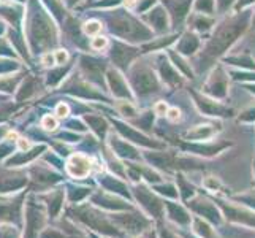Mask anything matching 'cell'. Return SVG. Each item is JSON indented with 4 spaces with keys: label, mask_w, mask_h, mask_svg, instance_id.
Segmentation results:
<instances>
[{
    "label": "cell",
    "mask_w": 255,
    "mask_h": 238,
    "mask_svg": "<svg viewBox=\"0 0 255 238\" xmlns=\"http://www.w3.org/2000/svg\"><path fill=\"white\" fill-rule=\"evenodd\" d=\"M246 89L255 95V83H246Z\"/></svg>",
    "instance_id": "ac0fdd59"
},
{
    "label": "cell",
    "mask_w": 255,
    "mask_h": 238,
    "mask_svg": "<svg viewBox=\"0 0 255 238\" xmlns=\"http://www.w3.org/2000/svg\"><path fill=\"white\" fill-rule=\"evenodd\" d=\"M126 5H127L128 8L135 6V5H136V0H126Z\"/></svg>",
    "instance_id": "d6986e66"
},
{
    "label": "cell",
    "mask_w": 255,
    "mask_h": 238,
    "mask_svg": "<svg viewBox=\"0 0 255 238\" xmlns=\"http://www.w3.org/2000/svg\"><path fill=\"white\" fill-rule=\"evenodd\" d=\"M198 10H201L203 13H214L216 2H214V0H200V2H198Z\"/></svg>",
    "instance_id": "ba28073f"
},
{
    "label": "cell",
    "mask_w": 255,
    "mask_h": 238,
    "mask_svg": "<svg viewBox=\"0 0 255 238\" xmlns=\"http://www.w3.org/2000/svg\"><path fill=\"white\" fill-rule=\"evenodd\" d=\"M108 45V38L107 37H100V35H97V37L92 40V48L94 49H103V48H107Z\"/></svg>",
    "instance_id": "30bf717a"
},
{
    "label": "cell",
    "mask_w": 255,
    "mask_h": 238,
    "mask_svg": "<svg viewBox=\"0 0 255 238\" xmlns=\"http://www.w3.org/2000/svg\"><path fill=\"white\" fill-rule=\"evenodd\" d=\"M165 116L168 118L170 121L176 122V121H179V119H181V110H179V108H176V107L168 108V111H166Z\"/></svg>",
    "instance_id": "7c38bea8"
},
{
    "label": "cell",
    "mask_w": 255,
    "mask_h": 238,
    "mask_svg": "<svg viewBox=\"0 0 255 238\" xmlns=\"http://www.w3.org/2000/svg\"><path fill=\"white\" fill-rule=\"evenodd\" d=\"M68 111H70L68 105H65V103H60V105H57V114H59L60 118L67 116V114H68Z\"/></svg>",
    "instance_id": "9a60e30c"
},
{
    "label": "cell",
    "mask_w": 255,
    "mask_h": 238,
    "mask_svg": "<svg viewBox=\"0 0 255 238\" xmlns=\"http://www.w3.org/2000/svg\"><path fill=\"white\" fill-rule=\"evenodd\" d=\"M255 5V0H236L235 5H233V10L232 13H240L244 10H249L251 6Z\"/></svg>",
    "instance_id": "8992f818"
},
{
    "label": "cell",
    "mask_w": 255,
    "mask_h": 238,
    "mask_svg": "<svg viewBox=\"0 0 255 238\" xmlns=\"http://www.w3.org/2000/svg\"><path fill=\"white\" fill-rule=\"evenodd\" d=\"M216 2V8L221 13H227V11H232L233 10V5L236 0H214Z\"/></svg>",
    "instance_id": "52a82bcc"
},
{
    "label": "cell",
    "mask_w": 255,
    "mask_h": 238,
    "mask_svg": "<svg viewBox=\"0 0 255 238\" xmlns=\"http://www.w3.org/2000/svg\"><path fill=\"white\" fill-rule=\"evenodd\" d=\"M224 62L232 65V67H238L243 68L246 72H255V59L249 54V52H238V54H230L224 59Z\"/></svg>",
    "instance_id": "277c9868"
},
{
    "label": "cell",
    "mask_w": 255,
    "mask_h": 238,
    "mask_svg": "<svg viewBox=\"0 0 255 238\" xmlns=\"http://www.w3.org/2000/svg\"><path fill=\"white\" fill-rule=\"evenodd\" d=\"M206 91L217 99H225L230 91V73L225 72L222 65H217L213 73L209 75V79L206 83Z\"/></svg>",
    "instance_id": "7a4b0ae2"
},
{
    "label": "cell",
    "mask_w": 255,
    "mask_h": 238,
    "mask_svg": "<svg viewBox=\"0 0 255 238\" xmlns=\"http://www.w3.org/2000/svg\"><path fill=\"white\" fill-rule=\"evenodd\" d=\"M251 11L244 10L240 13H232L217 25L213 40L208 45V54L211 57H221L238 41L251 24Z\"/></svg>",
    "instance_id": "6da1fadb"
},
{
    "label": "cell",
    "mask_w": 255,
    "mask_h": 238,
    "mask_svg": "<svg viewBox=\"0 0 255 238\" xmlns=\"http://www.w3.org/2000/svg\"><path fill=\"white\" fill-rule=\"evenodd\" d=\"M43 127H45L46 130H56L59 127V122L54 116H45L41 121Z\"/></svg>",
    "instance_id": "9c48e42d"
},
{
    "label": "cell",
    "mask_w": 255,
    "mask_h": 238,
    "mask_svg": "<svg viewBox=\"0 0 255 238\" xmlns=\"http://www.w3.org/2000/svg\"><path fill=\"white\" fill-rule=\"evenodd\" d=\"M255 119V107H249L248 110H244L240 114V121H246V122H252Z\"/></svg>",
    "instance_id": "8fae6325"
},
{
    "label": "cell",
    "mask_w": 255,
    "mask_h": 238,
    "mask_svg": "<svg viewBox=\"0 0 255 238\" xmlns=\"http://www.w3.org/2000/svg\"><path fill=\"white\" fill-rule=\"evenodd\" d=\"M52 64H54V54H45V56H43V65L51 67Z\"/></svg>",
    "instance_id": "e0dca14e"
},
{
    "label": "cell",
    "mask_w": 255,
    "mask_h": 238,
    "mask_svg": "<svg viewBox=\"0 0 255 238\" xmlns=\"http://www.w3.org/2000/svg\"><path fill=\"white\" fill-rule=\"evenodd\" d=\"M54 59H56V64H64L65 60L68 59L67 51H57L54 54Z\"/></svg>",
    "instance_id": "5bb4252c"
},
{
    "label": "cell",
    "mask_w": 255,
    "mask_h": 238,
    "mask_svg": "<svg viewBox=\"0 0 255 238\" xmlns=\"http://www.w3.org/2000/svg\"><path fill=\"white\" fill-rule=\"evenodd\" d=\"M16 142H17V146H19L21 151H27V149L30 148V143L25 138H17Z\"/></svg>",
    "instance_id": "2e32d148"
},
{
    "label": "cell",
    "mask_w": 255,
    "mask_h": 238,
    "mask_svg": "<svg viewBox=\"0 0 255 238\" xmlns=\"http://www.w3.org/2000/svg\"><path fill=\"white\" fill-rule=\"evenodd\" d=\"M83 30H84L86 35H97L102 30V24L99 21H87L83 25Z\"/></svg>",
    "instance_id": "5b68a950"
},
{
    "label": "cell",
    "mask_w": 255,
    "mask_h": 238,
    "mask_svg": "<svg viewBox=\"0 0 255 238\" xmlns=\"http://www.w3.org/2000/svg\"><path fill=\"white\" fill-rule=\"evenodd\" d=\"M68 172L72 176H76V178H84L91 172V161L81 154L72 156L68 162Z\"/></svg>",
    "instance_id": "3957f363"
},
{
    "label": "cell",
    "mask_w": 255,
    "mask_h": 238,
    "mask_svg": "<svg viewBox=\"0 0 255 238\" xmlns=\"http://www.w3.org/2000/svg\"><path fill=\"white\" fill-rule=\"evenodd\" d=\"M251 24L255 27V8H254V11H252V14H251Z\"/></svg>",
    "instance_id": "44dd1931"
},
{
    "label": "cell",
    "mask_w": 255,
    "mask_h": 238,
    "mask_svg": "<svg viewBox=\"0 0 255 238\" xmlns=\"http://www.w3.org/2000/svg\"><path fill=\"white\" fill-rule=\"evenodd\" d=\"M8 138H10V140H17V134H16V132H10V134H8Z\"/></svg>",
    "instance_id": "ffe728a7"
},
{
    "label": "cell",
    "mask_w": 255,
    "mask_h": 238,
    "mask_svg": "<svg viewBox=\"0 0 255 238\" xmlns=\"http://www.w3.org/2000/svg\"><path fill=\"white\" fill-rule=\"evenodd\" d=\"M154 111L159 114V116H165L166 111H168V105H166L165 102H157L155 107H154Z\"/></svg>",
    "instance_id": "4fadbf2b"
}]
</instances>
